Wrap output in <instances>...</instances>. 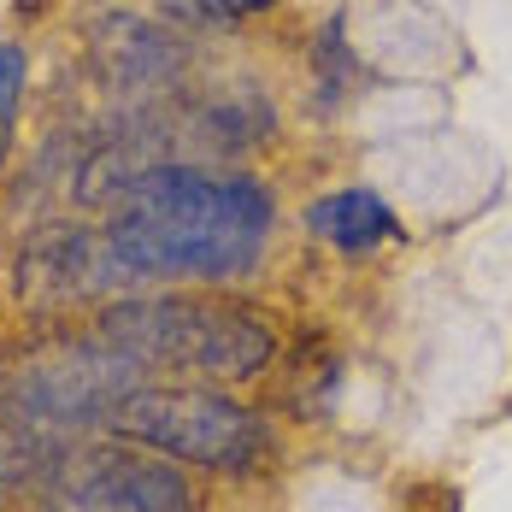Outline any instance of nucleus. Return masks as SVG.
Wrapping results in <instances>:
<instances>
[{
    "mask_svg": "<svg viewBox=\"0 0 512 512\" xmlns=\"http://www.w3.org/2000/svg\"><path fill=\"white\" fill-rule=\"evenodd\" d=\"M106 430L154 448L165 460L206 465V471H254L265 454V430L248 407L212 395V389H130L106 412Z\"/></svg>",
    "mask_w": 512,
    "mask_h": 512,
    "instance_id": "nucleus-3",
    "label": "nucleus"
},
{
    "mask_svg": "<svg viewBox=\"0 0 512 512\" xmlns=\"http://www.w3.org/2000/svg\"><path fill=\"white\" fill-rule=\"evenodd\" d=\"M307 230L318 242L342 248V254H371V248L395 242L401 224H395V206L377 189H336V195L307 206Z\"/></svg>",
    "mask_w": 512,
    "mask_h": 512,
    "instance_id": "nucleus-6",
    "label": "nucleus"
},
{
    "mask_svg": "<svg viewBox=\"0 0 512 512\" xmlns=\"http://www.w3.org/2000/svg\"><path fill=\"white\" fill-rule=\"evenodd\" d=\"M95 336L136 365H189L206 377H254L271 359V330L254 312L189 295H130L101 312Z\"/></svg>",
    "mask_w": 512,
    "mask_h": 512,
    "instance_id": "nucleus-2",
    "label": "nucleus"
},
{
    "mask_svg": "<svg viewBox=\"0 0 512 512\" xmlns=\"http://www.w3.org/2000/svg\"><path fill=\"white\" fill-rule=\"evenodd\" d=\"M18 95H24V48H18V42H0V148H6Z\"/></svg>",
    "mask_w": 512,
    "mask_h": 512,
    "instance_id": "nucleus-9",
    "label": "nucleus"
},
{
    "mask_svg": "<svg viewBox=\"0 0 512 512\" xmlns=\"http://www.w3.org/2000/svg\"><path fill=\"white\" fill-rule=\"evenodd\" d=\"M101 230L118 289L136 283H218L265 254L277 206L254 177H212L195 165H148L118 195Z\"/></svg>",
    "mask_w": 512,
    "mask_h": 512,
    "instance_id": "nucleus-1",
    "label": "nucleus"
},
{
    "mask_svg": "<svg viewBox=\"0 0 512 512\" xmlns=\"http://www.w3.org/2000/svg\"><path fill=\"white\" fill-rule=\"evenodd\" d=\"M101 65L124 83V89H148V83H165L171 71H177V48H171V36H159L154 24H136V18H112L101 24Z\"/></svg>",
    "mask_w": 512,
    "mask_h": 512,
    "instance_id": "nucleus-7",
    "label": "nucleus"
},
{
    "mask_svg": "<svg viewBox=\"0 0 512 512\" xmlns=\"http://www.w3.org/2000/svg\"><path fill=\"white\" fill-rule=\"evenodd\" d=\"M142 371L130 354H118L112 342H65L48 348L36 365H24L6 389V401L30 418H42L48 430L71 436L83 424H106V412L118 407L130 389H142Z\"/></svg>",
    "mask_w": 512,
    "mask_h": 512,
    "instance_id": "nucleus-4",
    "label": "nucleus"
},
{
    "mask_svg": "<svg viewBox=\"0 0 512 512\" xmlns=\"http://www.w3.org/2000/svg\"><path fill=\"white\" fill-rule=\"evenodd\" d=\"M271 0H165L171 18H189V24H230V18H248Z\"/></svg>",
    "mask_w": 512,
    "mask_h": 512,
    "instance_id": "nucleus-8",
    "label": "nucleus"
},
{
    "mask_svg": "<svg viewBox=\"0 0 512 512\" xmlns=\"http://www.w3.org/2000/svg\"><path fill=\"white\" fill-rule=\"evenodd\" d=\"M201 495L177 465H159L136 448L65 454L42 483V512H195Z\"/></svg>",
    "mask_w": 512,
    "mask_h": 512,
    "instance_id": "nucleus-5",
    "label": "nucleus"
}]
</instances>
